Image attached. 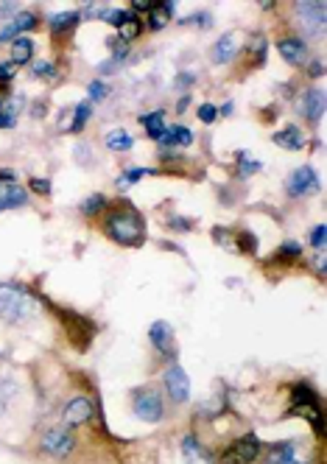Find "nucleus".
<instances>
[{"label": "nucleus", "mask_w": 327, "mask_h": 464, "mask_svg": "<svg viewBox=\"0 0 327 464\" xmlns=\"http://www.w3.org/2000/svg\"><path fill=\"white\" fill-rule=\"evenodd\" d=\"M131 17H134L131 12H104V20H109V23H112V26H118V29H120V26H126Z\"/></svg>", "instance_id": "obj_34"}, {"label": "nucleus", "mask_w": 327, "mask_h": 464, "mask_svg": "<svg viewBox=\"0 0 327 464\" xmlns=\"http://www.w3.org/2000/svg\"><path fill=\"white\" fill-rule=\"evenodd\" d=\"M0 182H17V173L12 168H0Z\"/></svg>", "instance_id": "obj_43"}, {"label": "nucleus", "mask_w": 327, "mask_h": 464, "mask_svg": "<svg viewBox=\"0 0 327 464\" xmlns=\"http://www.w3.org/2000/svg\"><path fill=\"white\" fill-rule=\"evenodd\" d=\"M73 447H76V436L70 433L67 425H56V428H51L42 436V450L51 453V456H56V458H65Z\"/></svg>", "instance_id": "obj_4"}, {"label": "nucleus", "mask_w": 327, "mask_h": 464, "mask_svg": "<svg viewBox=\"0 0 327 464\" xmlns=\"http://www.w3.org/2000/svg\"><path fill=\"white\" fill-rule=\"evenodd\" d=\"M166 389H168V394H171L177 403H188V400H191V380H188V375H185L182 366L174 364V366L166 372Z\"/></svg>", "instance_id": "obj_7"}, {"label": "nucleus", "mask_w": 327, "mask_h": 464, "mask_svg": "<svg viewBox=\"0 0 327 464\" xmlns=\"http://www.w3.org/2000/svg\"><path fill=\"white\" fill-rule=\"evenodd\" d=\"M171 129H174V143H177V146H191V143H193V134H191V129H188V126L174 123Z\"/></svg>", "instance_id": "obj_31"}, {"label": "nucleus", "mask_w": 327, "mask_h": 464, "mask_svg": "<svg viewBox=\"0 0 327 464\" xmlns=\"http://www.w3.org/2000/svg\"><path fill=\"white\" fill-rule=\"evenodd\" d=\"M249 51H252V65H263V62H266V54H269V42H266L263 37H255Z\"/></svg>", "instance_id": "obj_25"}, {"label": "nucleus", "mask_w": 327, "mask_h": 464, "mask_svg": "<svg viewBox=\"0 0 327 464\" xmlns=\"http://www.w3.org/2000/svg\"><path fill=\"white\" fill-rule=\"evenodd\" d=\"M148 339H151V344L162 353V355H174V330H171V325L168 322H154L151 327H148Z\"/></svg>", "instance_id": "obj_9"}, {"label": "nucleus", "mask_w": 327, "mask_h": 464, "mask_svg": "<svg viewBox=\"0 0 327 464\" xmlns=\"http://www.w3.org/2000/svg\"><path fill=\"white\" fill-rule=\"evenodd\" d=\"M29 201V193L17 182H0V212L3 210H17Z\"/></svg>", "instance_id": "obj_11"}, {"label": "nucleus", "mask_w": 327, "mask_h": 464, "mask_svg": "<svg viewBox=\"0 0 327 464\" xmlns=\"http://www.w3.org/2000/svg\"><path fill=\"white\" fill-rule=\"evenodd\" d=\"M131 9H137V12H148V9H151V3H145V0H134Z\"/></svg>", "instance_id": "obj_44"}, {"label": "nucleus", "mask_w": 327, "mask_h": 464, "mask_svg": "<svg viewBox=\"0 0 327 464\" xmlns=\"http://www.w3.org/2000/svg\"><path fill=\"white\" fill-rule=\"evenodd\" d=\"M288 196H294V199H299V196H305L310 187H316V173H313V168H296L294 173H291V179H288Z\"/></svg>", "instance_id": "obj_12"}, {"label": "nucleus", "mask_w": 327, "mask_h": 464, "mask_svg": "<svg viewBox=\"0 0 327 464\" xmlns=\"http://www.w3.org/2000/svg\"><path fill=\"white\" fill-rule=\"evenodd\" d=\"M137 34H140V23H137V17H131L126 26H120V37L118 40L131 42V40H137Z\"/></svg>", "instance_id": "obj_30"}, {"label": "nucleus", "mask_w": 327, "mask_h": 464, "mask_svg": "<svg viewBox=\"0 0 327 464\" xmlns=\"http://www.w3.org/2000/svg\"><path fill=\"white\" fill-rule=\"evenodd\" d=\"M238 249H244V252H255L257 249V241H255L252 232H241V235H238Z\"/></svg>", "instance_id": "obj_35"}, {"label": "nucleus", "mask_w": 327, "mask_h": 464, "mask_svg": "<svg viewBox=\"0 0 327 464\" xmlns=\"http://www.w3.org/2000/svg\"><path fill=\"white\" fill-rule=\"evenodd\" d=\"M235 37L232 34H224L218 42H216V48H213V59L218 62V65H227L232 56H235Z\"/></svg>", "instance_id": "obj_19"}, {"label": "nucleus", "mask_w": 327, "mask_h": 464, "mask_svg": "<svg viewBox=\"0 0 327 464\" xmlns=\"http://www.w3.org/2000/svg\"><path fill=\"white\" fill-rule=\"evenodd\" d=\"M324 235H327L324 224H316V226L310 229V247H316V249L321 252V249H324Z\"/></svg>", "instance_id": "obj_33"}, {"label": "nucleus", "mask_w": 327, "mask_h": 464, "mask_svg": "<svg viewBox=\"0 0 327 464\" xmlns=\"http://www.w3.org/2000/svg\"><path fill=\"white\" fill-rule=\"evenodd\" d=\"M257 453H260L257 436H255V433H246V436H241L238 442H232V444L224 450L221 461H224V464H252V461L257 458Z\"/></svg>", "instance_id": "obj_3"}, {"label": "nucleus", "mask_w": 327, "mask_h": 464, "mask_svg": "<svg viewBox=\"0 0 327 464\" xmlns=\"http://www.w3.org/2000/svg\"><path fill=\"white\" fill-rule=\"evenodd\" d=\"M93 417V403L90 397H73L67 405H65V425L67 428H76L81 422H87Z\"/></svg>", "instance_id": "obj_10"}, {"label": "nucleus", "mask_w": 327, "mask_h": 464, "mask_svg": "<svg viewBox=\"0 0 327 464\" xmlns=\"http://www.w3.org/2000/svg\"><path fill=\"white\" fill-rule=\"evenodd\" d=\"M0 112H3V104H0Z\"/></svg>", "instance_id": "obj_48"}, {"label": "nucleus", "mask_w": 327, "mask_h": 464, "mask_svg": "<svg viewBox=\"0 0 327 464\" xmlns=\"http://www.w3.org/2000/svg\"><path fill=\"white\" fill-rule=\"evenodd\" d=\"M299 112H302V118H308L310 123H316L324 115V93L319 87L305 90L302 98H299Z\"/></svg>", "instance_id": "obj_8"}, {"label": "nucleus", "mask_w": 327, "mask_h": 464, "mask_svg": "<svg viewBox=\"0 0 327 464\" xmlns=\"http://www.w3.org/2000/svg\"><path fill=\"white\" fill-rule=\"evenodd\" d=\"M277 48L288 65H305V59H308V45L299 37H285V40H280Z\"/></svg>", "instance_id": "obj_13"}, {"label": "nucleus", "mask_w": 327, "mask_h": 464, "mask_svg": "<svg viewBox=\"0 0 327 464\" xmlns=\"http://www.w3.org/2000/svg\"><path fill=\"white\" fill-rule=\"evenodd\" d=\"M199 118H202V123H213V121L218 118V107H213V104H202V107H199Z\"/></svg>", "instance_id": "obj_36"}, {"label": "nucleus", "mask_w": 327, "mask_h": 464, "mask_svg": "<svg viewBox=\"0 0 327 464\" xmlns=\"http://www.w3.org/2000/svg\"><path fill=\"white\" fill-rule=\"evenodd\" d=\"M321 70H324V65H321V62H316V65L310 68V73H313V76H321Z\"/></svg>", "instance_id": "obj_45"}, {"label": "nucleus", "mask_w": 327, "mask_h": 464, "mask_svg": "<svg viewBox=\"0 0 327 464\" xmlns=\"http://www.w3.org/2000/svg\"><path fill=\"white\" fill-rule=\"evenodd\" d=\"M131 146H134V140H131V134L123 132V129H115V132L106 134V148H112V151H129Z\"/></svg>", "instance_id": "obj_21"}, {"label": "nucleus", "mask_w": 327, "mask_h": 464, "mask_svg": "<svg viewBox=\"0 0 327 464\" xmlns=\"http://www.w3.org/2000/svg\"><path fill=\"white\" fill-rule=\"evenodd\" d=\"M238 165H241V173H244V176H252L255 171H260V162H257V160H249L246 151H238Z\"/></svg>", "instance_id": "obj_27"}, {"label": "nucleus", "mask_w": 327, "mask_h": 464, "mask_svg": "<svg viewBox=\"0 0 327 464\" xmlns=\"http://www.w3.org/2000/svg\"><path fill=\"white\" fill-rule=\"evenodd\" d=\"M134 414L143 422H159L162 419V400H159V394L154 389L151 392H137V397H134Z\"/></svg>", "instance_id": "obj_6"}, {"label": "nucleus", "mask_w": 327, "mask_h": 464, "mask_svg": "<svg viewBox=\"0 0 327 464\" xmlns=\"http://www.w3.org/2000/svg\"><path fill=\"white\" fill-rule=\"evenodd\" d=\"M12 392H15V386H12V383H3V392H0V414H3V408H6Z\"/></svg>", "instance_id": "obj_42"}, {"label": "nucleus", "mask_w": 327, "mask_h": 464, "mask_svg": "<svg viewBox=\"0 0 327 464\" xmlns=\"http://www.w3.org/2000/svg\"><path fill=\"white\" fill-rule=\"evenodd\" d=\"M15 73H17L15 62H0V82H3V84H9L15 79Z\"/></svg>", "instance_id": "obj_38"}, {"label": "nucleus", "mask_w": 327, "mask_h": 464, "mask_svg": "<svg viewBox=\"0 0 327 464\" xmlns=\"http://www.w3.org/2000/svg\"><path fill=\"white\" fill-rule=\"evenodd\" d=\"M296 15H299V23L308 29V34H321L324 31V15H327V6L319 3V0H310V3H296L294 6Z\"/></svg>", "instance_id": "obj_5"}, {"label": "nucleus", "mask_w": 327, "mask_h": 464, "mask_svg": "<svg viewBox=\"0 0 327 464\" xmlns=\"http://www.w3.org/2000/svg\"><path fill=\"white\" fill-rule=\"evenodd\" d=\"M106 232L123 247H134L143 241V221L134 212H112L106 221Z\"/></svg>", "instance_id": "obj_2"}, {"label": "nucleus", "mask_w": 327, "mask_h": 464, "mask_svg": "<svg viewBox=\"0 0 327 464\" xmlns=\"http://www.w3.org/2000/svg\"><path fill=\"white\" fill-rule=\"evenodd\" d=\"M15 115H17V98L9 101V104L3 107V112H0V129H9V126L15 123Z\"/></svg>", "instance_id": "obj_29"}, {"label": "nucleus", "mask_w": 327, "mask_h": 464, "mask_svg": "<svg viewBox=\"0 0 327 464\" xmlns=\"http://www.w3.org/2000/svg\"><path fill=\"white\" fill-rule=\"evenodd\" d=\"M31 70H34V76H54V73H56V68H54L51 62H45V59H42V62H34Z\"/></svg>", "instance_id": "obj_39"}, {"label": "nucleus", "mask_w": 327, "mask_h": 464, "mask_svg": "<svg viewBox=\"0 0 327 464\" xmlns=\"http://www.w3.org/2000/svg\"><path fill=\"white\" fill-rule=\"evenodd\" d=\"M12 29H15V34L17 37H23L26 31H31V29H37V17L31 15V12H20L17 17H15V23H12Z\"/></svg>", "instance_id": "obj_24"}, {"label": "nucleus", "mask_w": 327, "mask_h": 464, "mask_svg": "<svg viewBox=\"0 0 327 464\" xmlns=\"http://www.w3.org/2000/svg\"><path fill=\"white\" fill-rule=\"evenodd\" d=\"M145 173H154V171H148V168H129V171H123V176L118 179V185L123 187V185H134L137 179H143Z\"/></svg>", "instance_id": "obj_28"}, {"label": "nucleus", "mask_w": 327, "mask_h": 464, "mask_svg": "<svg viewBox=\"0 0 327 464\" xmlns=\"http://www.w3.org/2000/svg\"><path fill=\"white\" fill-rule=\"evenodd\" d=\"M302 255V249H299V244H294V241H285L282 247H280V252H277V258H299Z\"/></svg>", "instance_id": "obj_37"}, {"label": "nucleus", "mask_w": 327, "mask_h": 464, "mask_svg": "<svg viewBox=\"0 0 327 464\" xmlns=\"http://www.w3.org/2000/svg\"><path fill=\"white\" fill-rule=\"evenodd\" d=\"M182 456H185V464H213L210 453L199 444L196 436H185L182 439Z\"/></svg>", "instance_id": "obj_15"}, {"label": "nucleus", "mask_w": 327, "mask_h": 464, "mask_svg": "<svg viewBox=\"0 0 327 464\" xmlns=\"http://www.w3.org/2000/svg\"><path fill=\"white\" fill-rule=\"evenodd\" d=\"M106 207V196H101V193H95V196H90L84 204H81V210H84V215H95V212H101Z\"/></svg>", "instance_id": "obj_26"}, {"label": "nucleus", "mask_w": 327, "mask_h": 464, "mask_svg": "<svg viewBox=\"0 0 327 464\" xmlns=\"http://www.w3.org/2000/svg\"><path fill=\"white\" fill-rule=\"evenodd\" d=\"M106 98V84L104 82H93L90 84V101H101Z\"/></svg>", "instance_id": "obj_40"}, {"label": "nucleus", "mask_w": 327, "mask_h": 464, "mask_svg": "<svg viewBox=\"0 0 327 464\" xmlns=\"http://www.w3.org/2000/svg\"><path fill=\"white\" fill-rule=\"evenodd\" d=\"M90 115H93V101H84V104H79V107H76V112H73L70 132H81V129H84V123L90 121Z\"/></svg>", "instance_id": "obj_23"}, {"label": "nucleus", "mask_w": 327, "mask_h": 464, "mask_svg": "<svg viewBox=\"0 0 327 464\" xmlns=\"http://www.w3.org/2000/svg\"><path fill=\"white\" fill-rule=\"evenodd\" d=\"M143 126H145V134H148L151 140H159L162 132H166V123H162V112L143 115Z\"/></svg>", "instance_id": "obj_22"}, {"label": "nucleus", "mask_w": 327, "mask_h": 464, "mask_svg": "<svg viewBox=\"0 0 327 464\" xmlns=\"http://www.w3.org/2000/svg\"><path fill=\"white\" fill-rule=\"evenodd\" d=\"M294 403L296 405H313L316 400H313V392L308 386H294Z\"/></svg>", "instance_id": "obj_32"}, {"label": "nucleus", "mask_w": 327, "mask_h": 464, "mask_svg": "<svg viewBox=\"0 0 327 464\" xmlns=\"http://www.w3.org/2000/svg\"><path fill=\"white\" fill-rule=\"evenodd\" d=\"M31 190L48 196V193H51V182H48V179H31Z\"/></svg>", "instance_id": "obj_41"}, {"label": "nucleus", "mask_w": 327, "mask_h": 464, "mask_svg": "<svg viewBox=\"0 0 327 464\" xmlns=\"http://www.w3.org/2000/svg\"><path fill=\"white\" fill-rule=\"evenodd\" d=\"M31 314H34V300L23 286H12V283L0 286V316L17 325V322H26Z\"/></svg>", "instance_id": "obj_1"}, {"label": "nucleus", "mask_w": 327, "mask_h": 464, "mask_svg": "<svg viewBox=\"0 0 327 464\" xmlns=\"http://www.w3.org/2000/svg\"><path fill=\"white\" fill-rule=\"evenodd\" d=\"M266 464H308V461H302L299 458V453H296V444L294 442H280V444H274L271 447V453H269V461Z\"/></svg>", "instance_id": "obj_14"}, {"label": "nucleus", "mask_w": 327, "mask_h": 464, "mask_svg": "<svg viewBox=\"0 0 327 464\" xmlns=\"http://www.w3.org/2000/svg\"><path fill=\"white\" fill-rule=\"evenodd\" d=\"M274 143H277V146H285V148H291V151H299L308 140H305V134H302L296 126H285L282 132L274 134Z\"/></svg>", "instance_id": "obj_16"}, {"label": "nucleus", "mask_w": 327, "mask_h": 464, "mask_svg": "<svg viewBox=\"0 0 327 464\" xmlns=\"http://www.w3.org/2000/svg\"><path fill=\"white\" fill-rule=\"evenodd\" d=\"M171 15H174V6H171V3H151V9H148V26H151L154 31H159L162 26L171 20Z\"/></svg>", "instance_id": "obj_17"}, {"label": "nucleus", "mask_w": 327, "mask_h": 464, "mask_svg": "<svg viewBox=\"0 0 327 464\" xmlns=\"http://www.w3.org/2000/svg\"><path fill=\"white\" fill-rule=\"evenodd\" d=\"M188 104H191V98H188V95H185V98H182V101H180V104H177V109H180V112H185V109H188Z\"/></svg>", "instance_id": "obj_46"}, {"label": "nucleus", "mask_w": 327, "mask_h": 464, "mask_svg": "<svg viewBox=\"0 0 327 464\" xmlns=\"http://www.w3.org/2000/svg\"><path fill=\"white\" fill-rule=\"evenodd\" d=\"M81 20V15L79 12H65V15H54L51 17V31L59 37V34H65V31H70L76 23Z\"/></svg>", "instance_id": "obj_20"}, {"label": "nucleus", "mask_w": 327, "mask_h": 464, "mask_svg": "<svg viewBox=\"0 0 327 464\" xmlns=\"http://www.w3.org/2000/svg\"><path fill=\"white\" fill-rule=\"evenodd\" d=\"M31 56H34V42L29 37H17L12 42V62L20 68V65H29Z\"/></svg>", "instance_id": "obj_18"}, {"label": "nucleus", "mask_w": 327, "mask_h": 464, "mask_svg": "<svg viewBox=\"0 0 327 464\" xmlns=\"http://www.w3.org/2000/svg\"><path fill=\"white\" fill-rule=\"evenodd\" d=\"M171 226H177V229H191L188 221H171Z\"/></svg>", "instance_id": "obj_47"}]
</instances>
